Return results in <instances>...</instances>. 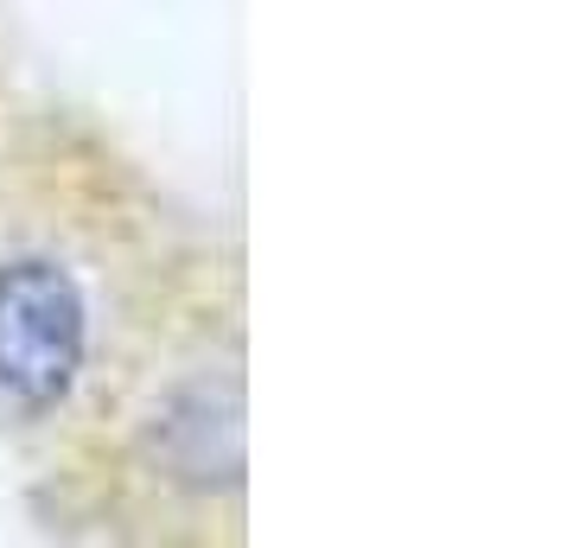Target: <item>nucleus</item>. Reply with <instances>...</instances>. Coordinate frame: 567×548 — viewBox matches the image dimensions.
<instances>
[{"label":"nucleus","instance_id":"obj_1","mask_svg":"<svg viewBox=\"0 0 567 548\" xmlns=\"http://www.w3.org/2000/svg\"><path fill=\"white\" fill-rule=\"evenodd\" d=\"M109 376L103 288L58 236L0 242V421L58 427Z\"/></svg>","mask_w":567,"mask_h":548},{"label":"nucleus","instance_id":"obj_2","mask_svg":"<svg viewBox=\"0 0 567 548\" xmlns=\"http://www.w3.org/2000/svg\"><path fill=\"white\" fill-rule=\"evenodd\" d=\"M115 409H122V441H128L134 478L154 485L166 504H192L205 517L217 492L243 485V383H236V358L210 364V351H192L173 370L159 364L141 370V383Z\"/></svg>","mask_w":567,"mask_h":548}]
</instances>
